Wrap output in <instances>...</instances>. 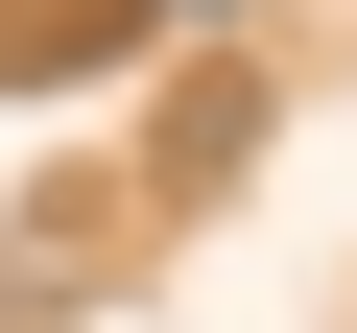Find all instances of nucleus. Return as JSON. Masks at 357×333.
<instances>
[{
    "instance_id": "f257e3e1",
    "label": "nucleus",
    "mask_w": 357,
    "mask_h": 333,
    "mask_svg": "<svg viewBox=\"0 0 357 333\" xmlns=\"http://www.w3.org/2000/svg\"><path fill=\"white\" fill-rule=\"evenodd\" d=\"M143 24H167V0H143ZM191 24H238V0H191Z\"/></svg>"
}]
</instances>
